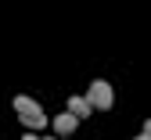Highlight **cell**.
<instances>
[{"instance_id":"8992f818","label":"cell","mask_w":151,"mask_h":140,"mask_svg":"<svg viewBox=\"0 0 151 140\" xmlns=\"http://www.w3.org/2000/svg\"><path fill=\"white\" fill-rule=\"evenodd\" d=\"M22 140H40V136H36V133H25V136H22Z\"/></svg>"},{"instance_id":"3957f363","label":"cell","mask_w":151,"mask_h":140,"mask_svg":"<svg viewBox=\"0 0 151 140\" xmlns=\"http://www.w3.org/2000/svg\"><path fill=\"white\" fill-rule=\"evenodd\" d=\"M50 126H54V129H58V133L65 136V133H72L76 126H79V118H76V115H68V111H65V115H58V118H54V122H50Z\"/></svg>"},{"instance_id":"277c9868","label":"cell","mask_w":151,"mask_h":140,"mask_svg":"<svg viewBox=\"0 0 151 140\" xmlns=\"http://www.w3.org/2000/svg\"><path fill=\"white\" fill-rule=\"evenodd\" d=\"M93 108H90V101H86V97H72V101H68V115H76V118H86Z\"/></svg>"},{"instance_id":"5b68a950","label":"cell","mask_w":151,"mask_h":140,"mask_svg":"<svg viewBox=\"0 0 151 140\" xmlns=\"http://www.w3.org/2000/svg\"><path fill=\"white\" fill-rule=\"evenodd\" d=\"M144 136H151V118H147V122H144Z\"/></svg>"},{"instance_id":"6da1fadb","label":"cell","mask_w":151,"mask_h":140,"mask_svg":"<svg viewBox=\"0 0 151 140\" xmlns=\"http://www.w3.org/2000/svg\"><path fill=\"white\" fill-rule=\"evenodd\" d=\"M14 111H18V118H22V126L29 133H36V129L47 126V115H43V108L36 104L32 97H14Z\"/></svg>"},{"instance_id":"7a4b0ae2","label":"cell","mask_w":151,"mask_h":140,"mask_svg":"<svg viewBox=\"0 0 151 140\" xmlns=\"http://www.w3.org/2000/svg\"><path fill=\"white\" fill-rule=\"evenodd\" d=\"M86 101H90V108H97V111H108L111 108V86L104 83V79H93L90 83V90H86Z\"/></svg>"},{"instance_id":"52a82bcc","label":"cell","mask_w":151,"mask_h":140,"mask_svg":"<svg viewBox=\"0 0 151 140\" xmlns=\"http://www.w3.org/2000/svg\"><path fill=\"white\" fill-rule=\"evenodd\" d=\"M137 140H151V136H144V133H140V136H137Z\"/></svg>"}]
</instances>
